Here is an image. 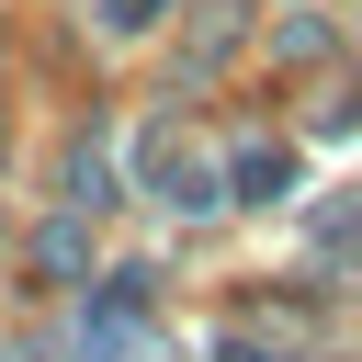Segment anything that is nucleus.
Listing matches in <instances>:
<instances>
[{"mask_svg":"<svg viewBox=\"0 0 362 362\" xmlns=\"http://www.w3.org/2000/svg\"><path fill=\"white\" fill-rule=\"evenodd\" d=\"M102 23H113V34H136V23H158V0H102Z\"/></svg>","mask_w":362,"mask_h":362,"instance_id":"obj_1","label":"nucleus"}]
</instances>
